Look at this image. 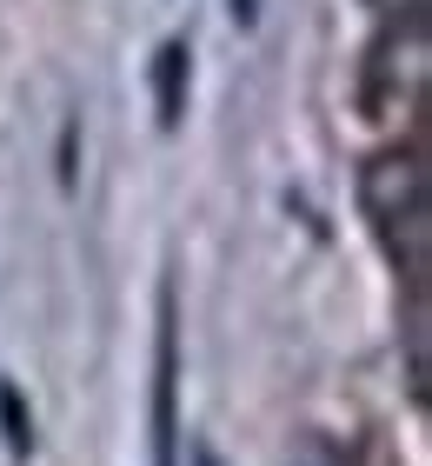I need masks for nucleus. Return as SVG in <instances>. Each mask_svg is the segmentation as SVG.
Returning <instances> with one entry per match:
<instances>
[{"label": "nucleus", "mask_w": 432, "mask_h": 466, "mask_svg": "<svg viewBox=\"0 0 432 466\" xmlns=\"http://www.w3.org/2000/svg\"><path fill=\"white\" fill-rule=\"evenodd\" d=\"M0 440H7L14 460L34 453V413H27V400H20L14 380H0Z\"/></svg>", "instance_id": "20e7f679"}, {"label": "nucleus", "mask_w": 432, "mask_h": 466, "mask_svg": "<svg viewBox=\"0 0 432 466\" xmlns=\"http://www.w3.org/2000/svg\"><path fill=\"white\" fill-rule=\"evenodd\" d=\"M359 207L379 220V233L426 220V167L413 147H386L359 167Z\"/></svg>", "instance_id": "f257e3e1"}, {"label": "nucleus", "mask_w": 432, "mask_h": 466, "mask_svg": "<svg viewBox=\"0 0 432 466\" xmlns=\"http://www.w3.org/2000/svg\"><path fill=\"white\" fill-rule=\"evenodd\" d=\"M226 14H233V27H259V0H226Z\"/></svg>", "instance_id": "39448f33"}, {"label": "nucleus", "mask_w": 432, "mask_h": 466, "mask_svg": "<svg viewBox=\"0 0 432 466\" xmlns=\"http://www.w3.org/2000/svg\"><path fill=\"white\" fill-rule=\"evenodd\" d=\"M186 74H193V47L186 40H160V54H154V114H160V127H180Z\"/></svg>", "instance_id": "7ed1b4c3"}, {"label": "nucleus", "mask_w": 432, "mask_h": 466, "mask_svg": "<svg viewBox=\"0 0 432 466\" xmlns=\"http://www.w3.org/2000/svg\"><path fill=\"white\" fill-rule=\"evenodd\" d=\"M193 466H220V460H213L206 447H193Z\"/></svg>", "instance_id": "423d86ee"}, {"label": "nucleus", "mask_w": 432, "mask_h": 466, "mask_svg": "<svg viewBox=\"0 0 432 466\" xmlns=\"http://www.w3.org/2000/svg\"><path fill=\"white\" fill-rule=\"evenodd\" d=\"M180 320H173V287H160V327H154V413H146V433H154V466H180Z\"/></svg>", "instance_id": "f03ea898"}]
</instances>
